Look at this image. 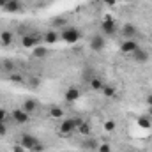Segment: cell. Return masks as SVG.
Returning a JSON list of instances; mask_svg holds the SVG:
<instances>
[{"mask_svg": "<svg viewBox=\"0 0 152 152\" xmlns=\"http://www.w3.org/2000/svg\"><path fill=\"white\" fill-rule=\"evenodd\" d=\"M7 78H9V81H12V83H25V76L21 75V73H11Z\"/></svg>", "mask_w": 152, "mask_h": 152, "instance_id": "23", "label": "cell"}, {"mask_svg": "<svg viewBox=\"0 0 152 152\" xmlns=\"http://www.w3.org/2000/svg\"><path fill=\"white\" fill-rule=\"evenodd\" d=\"M76 131H78L81 136H90V133H92V126H90V122L83 120V122L76 127Z\"/></svg>", "mask_w": 152, "mask_h": 152, "instance_id": "18", "label": "cell"}, {"mask_svg": "<svg viewBox=\"0 0 152 152\" xmlns=\"http://www.w3.org/2000/svg\"><path fill=\"white\" fill-rule=\"evenodd\" d=\"M145 103H147V106H152V94H149V96L145 97Z\"/></svg>", "mask_w": 152, "mask_h": 152, "instance_id": "31", "label": "cell"}, {"mask_svg": "<svg viewBox=\"0 0 152 152\" xmlns=\"http://www.w3.org/2000/svg\"><path fill=\"white\" fill-rule=\"evenodd\" d=\"M11 118L16 122V124H27L30 120V113H27L23 108H16L11 112Z\"/></svg>", "mask_w": 152, "mask_h": 152, "instance_id": "7", "label": "cell"}, {"mask_svg": "<svg viewBox=\"0 0 152 152\" xmlns=\"http://www.w3.org/2000/svg\"><path fill=\"white\" fill-rule=\"evenodd\" d=\"M138 126L142 127V129H151L152 127V122H151V117L147 115V117H138Z\"/></svg>", "mask_w": 152, "mask_h": 152, "instance_id": "20", "label": "cell"}, {"mask_svg": "<svg viewBox=\"0 0 152 152\" xmlns=\"http://www.w3.org/2000/svg\"><path fill=\"white\" fill-rule=\"evenodd\" d=\"M0 122H2V120H0Z\"/></svg>", "mask_w": 152, "mask_h": 152, "instance_id": "35", "label": "cell"}, {"mask_svg": "<svg viewBox=\"0 0 152 152\" xmlns=\"http://www.w3.org/2000/svg\"><path fill=\"white\" fill-rule=\"evenodd\" d=\"M101 92H103V96H104V97H113L115 94H117V88H115L113 85H103Z\"/></svg>", "mask_w": 152, "mask_h": 152, "instance_id": "21", "label": "cell"}, {"mask_svg": "<svg viewBox=\"0 0 152 152\" xmlns=\"http://www.w3.org/2000/svg\"><path fill=\"white\" fill-rule=\"evenodd\" d=\"M42 39H44L46 44H55V42L60 39V34H58L57 30H48V32L42 36Z\"/></svg>", "mask_w": 152, "mask_h": 152, "instance_id": "15", "label": "cell"}, {"mask_svg": "<svg viewBox=\"0 0 152 152\" xmlns=\"http://www.w3.org/2000/svg\"><path fill=\"white\" fill-rule=\"evenodd\" d=\"M97 149H99V152H112V149H110L108 143H103V145H99Z\"/></svg>", "mask_w": 152, "mask_h": 152, "instance_id": "27", "label": "cell"}, {"mask_svg": "<svg viewBox=\"0 0 152 152\" xmlns=\"http://www.w3.org/2000/svg\"><path fill=\"white\" fill-rule=\"evenodd\" d=\"M12 39H14V34L11 30H2L0 32V42L4 46H11L12 44Z\"/></svg>", "mask_w": 152, "mask_h": 152, "instance_id": "16", "label": "cell"}, {"mask_svg": "<svg viewBox=\"0 0 152 152\" xmlns=\"http://www.w3.org/2000/svg\"><path fill=\"white\" fill-rule=\"evenodd\" d=\"M20 145L25 149V151H32V152H42L44 151V145L39 142L34 134H28V133H23L20 136Z\"/></svg>", "mask_w": 152, "mask_h": 152, "instance_id": "2", "label": "cell"}, {"mask_svg": "<svg viewBox=\"0 0 152 152\" xmlns=\"http://www.w3.org/2000/svg\"><path fill=\"white\" fill-rule=\"evenodd\" d=\"M60 37H62V41L73 44V42H76L78 39L81 37V32H80L78 28H66V30L60 32Z\"/></svg>", "mask_w": 152, "mask_h": 152, "instance_id": "6", "label": "cell"}, {"mask_svg": "<svg viewBox=\"0 0 152 152\" xmlns=\"http://www.w3.org/2000/svg\"><path fill=\"white\" fill-rule=\"evenodd\" d=\"M149 117H152V106H149Z\"/></svg>", "mask_w": 152, "mask_h": 152, "instance_id": "33", "label": "cell"}, {"mask_svg": "<svg viewBox=\"0 0 152 152\" xmlns=\"http://www.w3.org/2000/svg\"><path fill=\"white\" fill-rule=\"evenodd\" d=\"M106 46V39L103 34H94L90 37V50L92 51H103Z\"/></svg>", "mask_w": 152, "mask_h": 152, "instance_id": "5", "label": "cell"}, {"mask_svg": "<svg viewBox=\"0 0 152 152\" xmlns=\"http://www.w3.org/2000/svg\"><path fill=\"white\" fill-rule=\"evenodd\" d=\"M48 55H50V48H48V46L39 44V46H36V48L32 50V57H34V58H44V57H48Z\"/></svg>", "mask_w": 152, "mask_h": 152, "instance_id": "13", "label": "cell"}, {"mask_svg": "<svg viewBox=\"0 0 152 152\" xmlns=\"http://www.w3.org/2000/svg\"><path fill=\"white\" fill-rule=\"evenodd\" d=\"M101 32H103L104 36H115V34L118 32V27H117V23H115L110 16L103 20V23H101Z\"/></svg>", "mask_w": 152, "mask_h": 152, "instance_id": "4", "label": "cell"}, {"mask_svg": "<svg viewBox=\"0 0 152 152\" xmlns=\"http://www.w3.org/2000/svg\"><path fill=\"white\" fill-rule=\"evenodd\" d=\"M151 42H152V36H151Z\"/></svg>", "mask_w": 152, "mask_h": 152, "instance_id": "34", "label": "cell"}, {"mask_svg": "<svg viewBox=\"0 0 152 152\" xmlns=\"http://www.w3.org/2000/svg\"><path fill=\"white\" fill-rule=\"evenodd\" d=\"M120 34H122L126 39H134L136 34H138V28H136L133 23H126V25L120 28Z\"/></svg>", "mask_w": 152, "mask_h": 152, "instance_id": "9", "label": "cell"}, {"mask_svg": "<svg viewBox=\"0 0 152 152\" xmlns=\"http://www.w3.org/2000/svg\"><path fill=\"white\" fill-rule=\"evenodd\" d=\"M104 131H106V133H113L115 131V122L113 120H106V122H104Z\"/></svg>", "mask_w": 152, "mask_h": 152, "instance_id": "24", "label": "cell"}, {"mask_svg": "<svg viewBox=\"0 0 152 152\" xmlns=\"http://www.w3.org/2000/svg\"><path fill=\"white\" fill-rule=\"evenodd\" d=\"M7 2H9V0H0V9H4V7H5V4H7Z\"/></svg>", "mask_w": 152, "mask_h": 152, "instance_id": "32", "label": "cell"}, {"mask_svg": "<svg viewBox=\"0 0 152 152\" xmlns=\"http://www.w3.org/2000/svg\"><path fill=\"white\" fill-rule=\"evenodd\" d=\"M81 122H83V118H81V117L62 118V124H60V127H58V136H64V138L71 136V134L76 131V127H78Z\"/></svg>", "mask_w": 152, "mask_h": 152, "instance_id": "1", "label": "cell"}, {"mask_svg": "<svg viewBox=\"0 0 152 152\" xmlns=\"http://www.w3.org/2000/svg\"><path fill=\"white\" fill-rule=\"evenodd\" d=\"M5 133H7V126H5L4 122H0V136H2V134H5Z\"/></svg>", "mask_w": 152, "mask_h": 152, "instance_id": "28", "label": "cell"}, {"mask_svg": "<svg viewBox=\"0 0 152 152\" xmlns=\"http://www.w3.org/2000/svg\"><path fill=\"white\" fill-rule=\"evenodd\" d=\"M12 151H14V152H25V149L18 143V145H14V147H12Z\"/></svg>", "mask_w": 152, "mask_h": 152, "instance_id": "29", "label": "cell"}, {"mask_svg": "<svg viewBox=\"0 0 152 152\" xmlns=\"http://www.w3.org/2000/svg\"><path fill=\"white\" fill-rule=\"evenodd\" d=\"M48 115L51 117V118H64V108L62 106H57V104H53V106H50V110H48Z\"/></svg>", "mask_w": 152, "mask_h": 152, "instance_id": "17", "label": "cell"}, {"mask_svg": "<svg viewBox=\"0 0 152 152\" xmlns=\"http://www.w3.org/2000/svg\"><path fill=\"white\" fill-rule=\"evenodd\" d=\"M28 85H30V87H34V88H37L39 85H41V80H39L37 76H32V78L28 80Z\"/></svg>", "mask_w": 152, "mask_h": 152, "instance_id": "25", "label": "cell"}, {"mask_svg": "<svg viewBox=\"0 0 152 152\" xmlns=\"http://www.w3.org/2000/svg\"><path fill=\"white\" fill-rule=\"evenodd\" d=\"M2 11H5V12H21L23 11V4H21V0H9Z\"/></svg>", "mask_w": 152, "mask_h": 152, "instance_id": "11", "label": "cell"}, {"mask_svg": "<svg viewBox=\"0 0 152 152\" xmlns=\"http://www.w3.org/2000/svg\"><path fill=\"white\" fill-rule=\"evenodd\" d=\"M88 83H90V90H96V92H101V88H103V81H101V78H97V76H92L90 80H88Z\"/></svg>", "mask_w": 152, "mask_h": 152, "instance_id": "19", "label": "cell"}, {"mask_svg": "<svg viewBox=\"0 0 152 152\" xmlns=\"http://www.w3.org/2000/svg\"><path fill=\"white\" fill-rule=\"evenodd\" d=\"M41 36L37 32H28V34H23L21 36V46L23 48H28V50H34L36 46L41 44Z\"/></svg>", "mask_w": 152, "mask_h": 152, "instance_id": "3", "label": "cell"}, {"mask_svg": "<svg viewBox=\"0 0 152 152\" xmlns=\"http://www.w3.org/2000/svg\"><path fill=\"white\" fill-rule=\"evenodd\" d=\"M5 118H7V112H5V110H0V120L4 122Z\"/></svg>", "mask_w": 152, "mask_h": 152, "instance_id": "30", "label": "cell"}, {"mask_svg": "<svg viewBox=\"0 0 152 152\" xmlns=\"http://www.w3.org/2000/svg\"><path fill=\"white\" fill-rule=\"evenodd\" d=\"M64 97H66V101L67 103H76L78 99H80V88L78 87H69L67 90H66V94H64Z\"/></svg>", "mask_w": 152, "mask_h": 152, "instance_id": "12", "label": "cell"}, {"mask_svg": "<svg viewBox=\"0 0 152 152\" xmlns=\"http://www.w3.org/2000/svg\"><path fill=\"white\" fill-rule=\"evenodd\" d=\"M21 108H23L27 113H34V112L39 108V103L36 101V99H25L23 104H21Z\"/></svg>", "mask_w": 152, "mask_h": 152, "instance_id": "14", "label": "cell"}, {"mask_svg": "<svg viewBox=\"0 0 152 152\" xmlns=\"http://www.w3.org/2000/svg\"><path fill=\"white\" fill-rule=\"evenodd\" d=\"M131 57H133V60H134V62H138V64H147V62H149V58H151L149 51H145L143 48H136V50L131 53Z\"/></svg>", "mask_w": 152, "mask_h": 152, "instance_id": "8", "label": "cell"}, {"mask_svg": "<svg viewBox=\"0 0 152 152\" xmlns=\"http://www.w3.org/2000/svg\"><path fill=\"white\" fill-rule=\"evenodd\" d=\"M136 48H140V44L134 41V39H126L124 42H122V46H120V51L122 53H127V55H131Z\"/></svg>", "mask_w": 152, "mask_h": 152, "instance_id": "10", "label": "cell"}, {"mask_svg": "<svg viewBox=\"0 0 152 152\" xmlns=\"http://www.w3.org/2000/svg\"><path fill=\"white\" fill-rule=\"evenodd\" d=\"M53 25H55V27H64V25H66V20H64V18H57V20L53 21Z\"/></svg>", "mask_w": 152, "mask_h": 152, "instance_id": "26", "label": "cell"}, {"mask_svg": "<svg viewBox=\"0 0 152 152\" xmlns=\"http://www.w3.org/2000/svg\"><path fill=\"white\" fill-rule=\"evenodd\" d=\"M2 69H4L7 75H11V73L14 71V62H12L11 58H5V60L2 62Z\"/></svg>", "mask_w": 152, "mask_h": 152, "instance_id": "22", "label": "cell"}]
</instances>
